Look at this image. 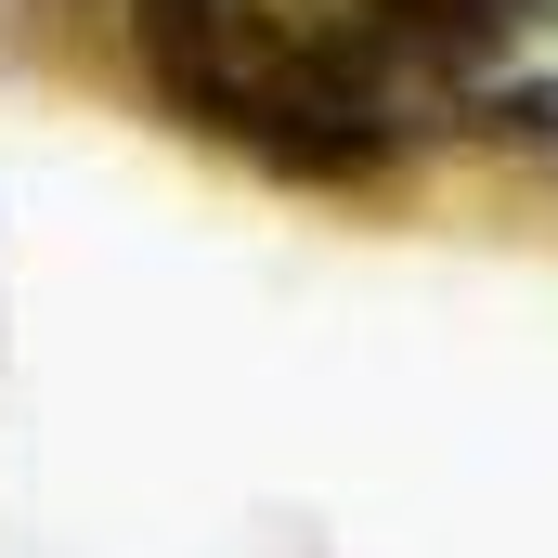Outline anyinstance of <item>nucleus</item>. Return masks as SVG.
I'll return each mask as SVG.
<instances>
[{"mask_svg": "<svg viewBox=\"0 0 558 558\" xmlns=\"http://www.w3.org/2000/svg\"><path fill=\"white\" fill-rule=\"evenodd\" d=\"M105 26L195 143L299 195H377L454 131V78L364 0H105Z\"/></svg>", "mask_w": 558, "mask_h": 558, "instance_id": "1", "label": "nucleus"}, {"mask_svg": "<svg viewBox=\"0 0 558 558\" xmlns=\"http://www.w3.org/2000/svg\"><path fill=\"white\" fill-rule=\"evenodd\" d=\"M364 13H377V26H390L416 65H441V78L468 92V65H494V52H507V39H520L546 0H364Z\"/></svg>", "mask_w": 558, "mask_h": 558, "instance_id": "2", "label": "nucleus"}, {"mask_svg": "<svg viewBox=\"0 0 558 558\" xmlns=\"http://www.w3.org/2000/svg\"><path fill=\"white\" fill-rule=\"evenodd\" d=\"M494 131H520L533 156H558V78H507L494 92Z\"/></svg>", "mask_w": 558, "mask_h": 558, "instance_id": "3", "label": "nucleus"}]
</instances>
